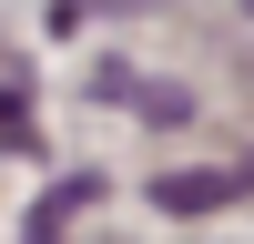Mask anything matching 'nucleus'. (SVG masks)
Here are the masks:
<instances>
[{"mask_svg":"<svg viewBox=\"0 0 254 244\" xmlns=\"http://www.w3.org/2000/svg\"><path fill=\"white\" fill-rule=\"evenodd\" d=\"M92 92H102V102H122V112H142V122H183V112H193V92H173V81H142L132 61H102V71H92Z\"/></svg>","mask_w":254,"mask_h":244,"instance_id":"nucleus-1","label":"nucleus"},{"mask_svg":"<svg viewBox=\"0 0 254 244\" xmlns=\"http://www.w3.org/2000/svg\"><path fill=\"white\" fill-rule=\"evenodd\" d=\"M234 193H244V163H234V173H163V183H153L163 214H224Z\"/></svg>","mask_w":254,"mask_h":244,"instance_id":"nucleus-2","label":"nucleus"},{"mask_svg":"<svg viewBox=\"0 0 254 244\" xmlns=\"http://www.w3.org/2000/svg\"><path fill=\"white\" fill-rule=\"evenodd\" d=\"M92 203H102V173H61L51 193H41L31 214H20V234H61V224H81Z\"/></svg>","mask_w":254,"mask_h":244,"instance_id":"nucleus-3","label":"nucleus"},{"mask_svg":"<svg viewBox=\"0 0 254 244\" xmlns=\"http://www.w3.org/2000/svg\"><path fill=\"white\" fill-rule=\"evenodd\" d=\"M122 10H163V0H51L61 31H81V20H122Z\"/></svg>","mask_w":254,"mask_h":244,"instance_id":"nucleus-4","label":"nucleus"},{"mask_svg":"<svg viewBox=\"0 0 254 244\" xmlns=\"http://www.w3.org/2000/svg\"><path fill=\"white\" fill-rule=\"evenodd\" d=\"M244 183H254V153H244Z\"/></svg>","mask_w":254,"mask_h":244,"instance_id":"nucleus-5","label":"nucleus"},{"mask_svg":"<svg viewBox=\"0 0 254 244\" xmlns=\"http://www.w3.org/2000/svg\"><path fill=\"white\" fill-rule=\"evenodd\" d=\"M244 10H254V0H244Z\"/></svg>","mask_w":254,"mask_h":244,"instance_id":"nucleus-6","label":"nucleus"}]
</instances>
